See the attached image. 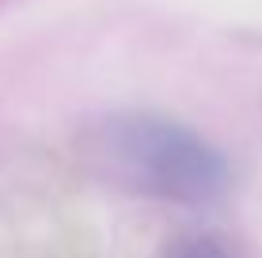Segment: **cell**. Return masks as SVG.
<instances>
[{"instance_id":"obj_1","label":"cell","mask_w":262,"mask_h":258,"mask_svg":"<svg viewBox=\"0 0 262 258\" xmlns=\"http://www.w3.org/2000/svg\"><path fill=\"white\" fill-rule=\"evenodd\" d=\"M106 175L164 201H213L228 186V163L205 137L160 114H118L99 129Z\"/></svg>"},{"instance_id":"obj_2","label":"cell","mask_w":262,"mask_h":258,"mask_svg":"<svg viewBox=\"0 0 262 258\" xmlns=\"http://www.w3.org/2000/svg\"><path fill=\"white\" fill-rule=\"evenodd\" d=\"M171 258H228V254H224L213 239H186Z\"/></svg>"}]
</instances>
